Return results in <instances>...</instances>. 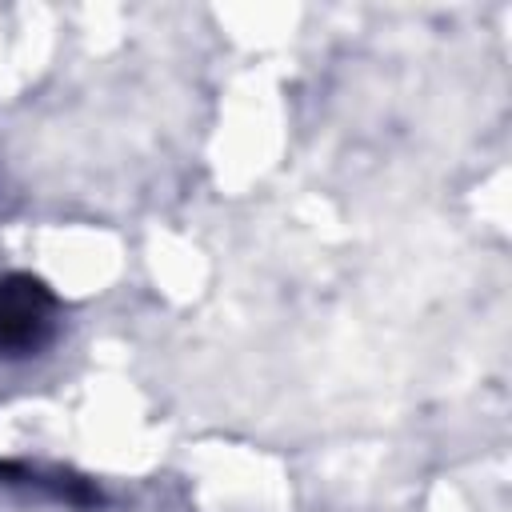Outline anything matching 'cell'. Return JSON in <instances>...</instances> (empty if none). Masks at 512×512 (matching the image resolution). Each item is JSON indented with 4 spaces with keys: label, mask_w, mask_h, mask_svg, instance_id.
<instances>
[{
    "label": "cell",
    "mask_w": 512,
    "mask_h": 512,
    "mask_svg": "<svg viewBox=\"0 0 512 512\" xmlns=\"http://www.w3.org/2000/svg\"><path fill=\"white\" fill-rule=\"evenodd\" d=\"M48 324V300L32 280H8L0 288V348H32Z\"/></svg>",
    "instance_id": "6da1fadb"
}]
</instances>
